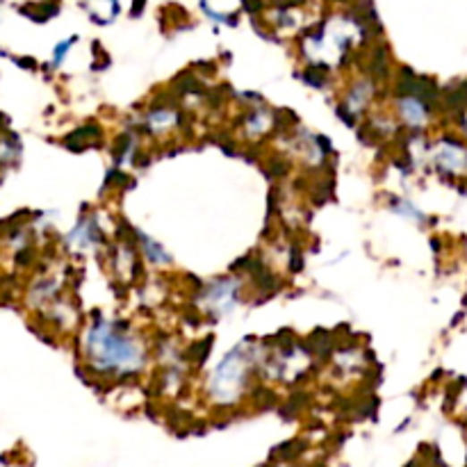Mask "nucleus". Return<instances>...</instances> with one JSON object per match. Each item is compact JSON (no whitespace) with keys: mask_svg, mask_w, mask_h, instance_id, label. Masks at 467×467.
<instances>
[{"mask_svg":"<svg viewBox=\"0 0 467 467\" xmlns=\"http://www.w3.org/2000/svg\"><path fill=\"white\" fill-rule=\"evenodd\" d=\"M210 347H212V337H206V340L203 342H199V344H194V347H191V361H199V365H203V362H206V358H208V353H210Z\"/></svg>","mask_w":467,"mask_h":467,"instance_id":"obj_1","label":"nucleus"},{"mask_svg":"<svg viewBox=\"0 0 467 467\" xmlns=\"http://www.w3.org/2000/svg\"><path fill=\"white\" fill-rule=\"evenodd\" d=\"M76 41H78V37H73V39H71V41H62V44L57 46V51H55V64H60L62 57H64V53L69 51L71 44H76Z\"/></svg>","mask_w":467,"mask_h":467,"instance_id":"obj_2","label":"nucleus"},{"mask_svg":"<svg viewBox=\"0 0 467 467\" xmlns=\"http://www.w3.org/2000/svg\"><path fill=\"white\" fill-rule=\"evenodd\" d=\"M140 10H144V0H135L132 3V16H140Z\"/></svg>","mask_w":467,"mask_h":467,"instance_id":"obj_3","label":"nucleus"}]
</instances>
